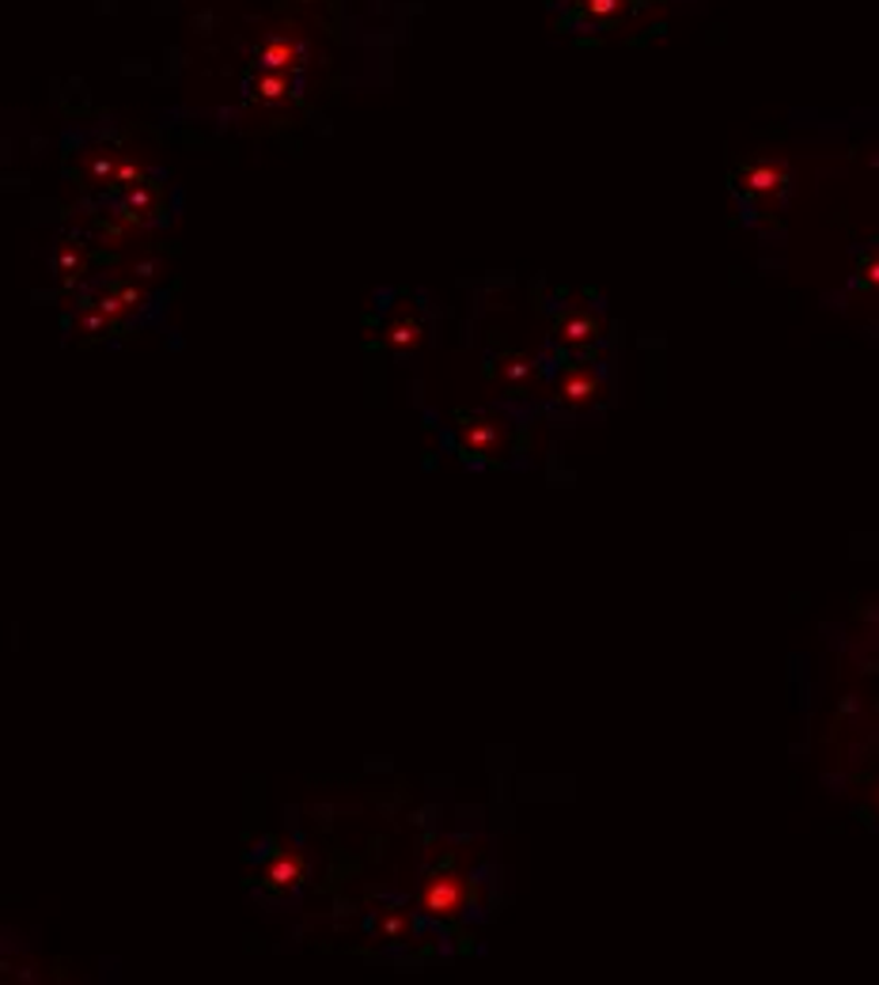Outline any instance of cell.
Listing matches in <instances>:
<instances>
[{
    "label": "cell",
    "mask_w": 879,
    "mask_h": 985,
    "mask_svg": "<svg viewBox=\"0 0 879 985\" xmlns=\"http://www.w3.org/2000/svg\"><path fill=\"white\" fill-rule=\"evenodd\" d=\"M413 933V917L406 914V909H383V914L376 917V936H383V941H410Z\"/></svg>",
    "instance_id": "30bf717a"
},
{
    "label": "cell",
    "mask_w": 879,
    "mask_h": 985,
    "mask_svg": "<svg viewBox=\"0 0 879 985\" xmlns=\"http://www.w3.org/2000/svg\"><path fill=\"white\" fill-rule=\"evenodd\" d=\"M467 898H470L467 880H462L459 872H451V868L432 872V876L424 880V887H421V909L429 917H437V922H451V917H459L462 906H467Z\"/></svg>",
    "instance_id": "3957f363"
},
{
    "label": "cell",
    "mask_w": 879,
    "mask_h": 985,
    "mask_svg": "<svg viewBox=\"0 0 879 985\" xmlns=\"http://www.w3.org/2000/svg\"><path fill=\"white\" fill-rule=\"evenodd\" d=\"M637 4L645 0H569L566 16L558 27L566 34H591V31H610V27L626 23L637 12Z\"/></svg>",
    "instance_id": "7a4b0ae2"
},
{
    "label": "cell",
    "mask_w": 879,
    "mask_h": 985,
    "mask_svg": "<svg viewBox=\"0 0 879 985\" xmlns=\"http://www.w3.org/2000/svg\"><path fill=\"white\" fill-rule=\"evenodd\" d=\"M254 69L266 72H300L303 69V42L289 34H273L262 46H254Z\"/></svg>",
    "instance_id": "5b68a950"
},
{
    "label": "cell",
    "mask_w": 879,
    "mask_h": 985,
    "mask_svg": "<svg viewBox=\"0 0 879 985\" xmlns=\"http://www.w3.org/2000/svg\"><path fill=\"white\" fill-rule=\"evenodd\" d=\"M553 338H558V345H566V349H591L599 338H603V322H599L596 315H588V311H569V315L558 319Z\"/></svg>",
    "instance_id": "52a82bcc"
},
{
    "label": "cell",
    "mask_w": 879,
    "mask_h": 985,
    "mask_svg": "<svg viewBox=\"0 0 879 985\" xmlns=\"http://www.w3.org/2000/svg\"><path fill=\"white\" fill-rule=\"evenodd\" d=\"M789 163L773 160V155H758V160L739 163L732 187L747 213H777L785 205V193H789Z\"/></svg>",
    "instance_id": "6da1fadb"
},
{
    "label": "cell",
    "mask_w": 879,
    "mask_h": 985,
    "mask_svg": "<svg viewBox=\"0 0 879 985\" xmlns=\"http://www.w3.org/2000/svg\"><path fill=\"white\" fill-rule=\"evenodd\" d=\"M553 394H558L561 406L588 410V406H596V402L607 399V380L596 372V368L572 364V368H566V372H558V380H553Z\"/></svg>",
    "instance_id": "277c9868"
},
{
    "label": "cell",
    "mask_w": 879,
    "mask_h": 985,
    "mask_svg": "<svg viewBox=\"0 0 879 985\" xmlns=\"http://www.w3.org/2000/svg\"><path fill=\"white\" fill-rule=\"evenodd\" d=\"M303 876H308V861L296 850L277 853V857L266 864V883H270L273 891H292Z\"/></svg>",
    "instance_id": "9c48e42d"
},
{
    "label": "cell",
    "mask_w": 879,
    "mask_h": 985,
    "mask_svg": "<svg viewBox=\"0 0 879 985\" xmlns=\"http://www.w3.org/2000/svg\"><path fill=\"white\" fill-rule=\"evenodd\" d=\"M853 284H857V289H872V292H879V247H872V251L860 254Z\"/></svg>",
    "instance_id": "4fadbf2b"
},
{
    "label": "cell",
    "mask_w": 879,
    "mask_h": 985,
    "mask_svg": "<svg viewBox=\"0 0 879 985\" xmlns=\"http://www.w3.org/2000/svg\"><path fill=\"white\" fill-rule=\"evenodd\" d=\"M645 4H660V0H645Z\"/></svg>",
    "instance_id": "9a60e30c"
},
{
    "label": "cell",
    "mask_w": 879,
    "mask_h": 985,
    "mask_svg": "<svg viewBox=\"0 0 879 985\" xmlns=\"http://www.w3.org/2000/svg\"><path fill=\"white\" fill-rule=\"evenodd\" d=\"M114 182H118V187H126V190L144 187V168L137 160H122V163H118V171H114Z\"/></svg>",
    "instance_id": "5bb4252c"
},
{
    "label": "cell",
    "mask_w": 879,
    "mask_h": 985,
    "mask_svg": "<svg viewBox=\"0 0 879 985\" xmlns=\"http://www.w3.org/2000/svg\"><path fill=\"white\" fill-rule=\"evenodd\" d=\"M296 91H300V77H296V72H266V69H254V77L247 80V96H251L254 103H262V107L289 103V99H296Z\"/></svg>",
    "instance_id": "8992f818"
},
{
    "label": "cell",
    "mask_w": 879,
    "mask_h": 985,
    "mask_svg": "<svg viewBox=\"0 0 879 985\" xmlns=\"http://www.w3.org/2000/svg\"><path fill=\"white\" fill-rule=\"evenodd\" d=\"M383 342L391 349H402V353H406V349H418L421 345V326H418V322H410V319H398L394 326L383 334Z\"/></svg>",
    "instance_id": "7c38bea8"
},
{
    "label": "cell",
    "mask_w": 879,
    "mask_h": 985,
    "mask_svg": "<svg viewBox=\"0 0 879 985\" xmlns=\"http://www.w3.org/2000/svg\"><path fill=\"white\" fill-rule=\"evenodd\" d=\"M501 444V425L493 418H462L459 421V448L467 455H489Z\"/></svg>",
    "instance_id": "ba28073f"
},
{
    "label": "cell",
    "mask_w": 879,
    "mask_h": 985,
    "mask_svg": "<svg viewBox=\"0 0 879 985\" xmlns=\"http://www.w3.org/2000/svg\"><path fill=\"white\" fill-rule=\"evenodd\" d=\"M493 372L501 375L505 383H527V380H535L539 364H535L531 356H523V353H505L501 361H497Z\"/></svg>",
    "instance_id": "8fae6325"
}]
</instances>
